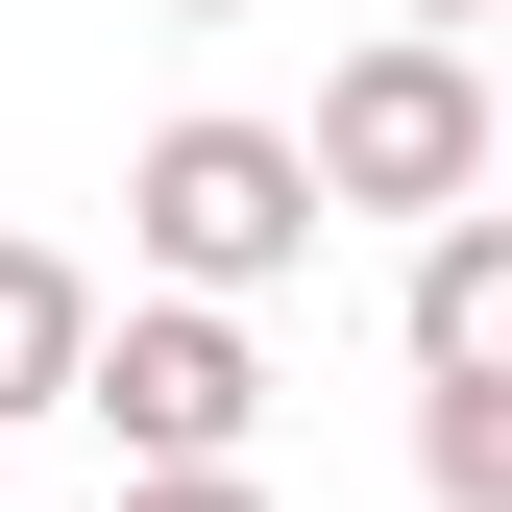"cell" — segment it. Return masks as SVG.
Returning <instances> with one entry per match:
<instances>
[{
    "instance_id": "4",
    "label": "cell",
    "mask_w": 512,
    "mask_h": 512,
    "mask_svg": "<svg viewBox=\"0 0 512 512\" xmlns=\"http://www.w3.org/2000/svg\"><path fill=\"white\" fill-rule=\"evenodd\" d=\"M415 366H512V220L488 196L415 220Z\"/></svg>"
},
{
    "instance_id": "7",
    "label": "cell",
    "mask_w": 512,
    "mask_h": 512,
    "mask_svg": "<svg viewBox=\"0 0 512 512\" xmlns=\"http://www.w3.org/2000/svg\"><path fill=\"white\" fill-rule=\"evenodd\" d=\"M122 512H269V488H244V464H147Z\"/></svg>"
},
{
    "instance_id": "9",
    "label": "cell",
    "mask_w": 512,
    "mask_h": 512,
    "mask_svg": "<svg viewBox=\"0 0 512 512\" xmlns=\"http://www.w3.org/2000/svg\"><path fill=\"white\" fill-rule=\"evenodd\" d=\"M171 25H244V0H171Z\"/></svg>"
},
{
    "instance_id": "2",
    "label": "cell",
    "mask_w": 512,
    "mask_h": 512,
    "mask_svg": "<svg viewBox=\"0 0 512 512\" xmlns=\"http://www.w3.org/2000/svg\"><path fill=\"white\" fill-rule=\"evenodd\" d=\"M122 244H147L171 293H269V269H317V171H293V122H147L122 147Z\"/></svg>"
},
{
    "instance_id": "6",
    "label": "cell",
    "mask_w": 512,
    "mask_h": 512,
    "mask_svg": "<svg viewBox=\"0 0 512 512\" xmlns=\"http://www.w3.org/2000/svg\"><path fill=\"white\" fill-rule=\"evenodd\" d=\"M415 488L439 512H512V391L488 366H415Z\"/></svg>"
},
{
    "instance_id": "5",
    "label": "cell",
    "mask_w": 512,
    "mask_h": 512,
    "mask_svg": "<svg viewBox=\"0 0 512 512\" xmlns=\"http://www.w3.org/2000/svg\"><path fill=\"white\" fill-rule=\"evenodd\" d=\"M74 342H98V269H74V244H0V439L74 415Z\"/></svg>"
},
{
    "instance_id": "1",
    "label": "cell",
    "mask_w": 512,
    "mask_h": 512,
    "mask_svg": "<svg viewBox=\"0 0 512 512\" xmlns=\"http://www.w3.org/2000/svg\"><path fill=\"white\" fill-rule=\"evenodd\" d=\"M293 171H317V220H439V196H488V74H464L439 25L342 49L317 122H293Z\"/></svg>"
},
{
    "instance_id": "3",
    "label": "cell",
    "mask_w": 512,
    "mask_h": 512,
    "mask_svg": "<svg viewBox=\"0 0 512 512\" xmlns=\"http://www.w3.org/2000/svg\"><path fill=\"white\" fill-rule=\"evenodd\" d=\"M74 415H122V464H244L269 439V342H244L220 293H147L74 342Z\"/></svg>"
},
{
    "instance_id": "8",
    "label": "cell",
    "mask_w": 512,
    "mask_h": 512,
    "mask_svg": "<svg viewBox=\"0 0 512 512\" xmlns=\"http://www.w3.org/2000/svg\"><path fill=\"white\" fill-rule=\"evenodd\" d=\"M391 25H439V49H464V25H488V0H391Z\"/></svg>"
}]
</instances>
